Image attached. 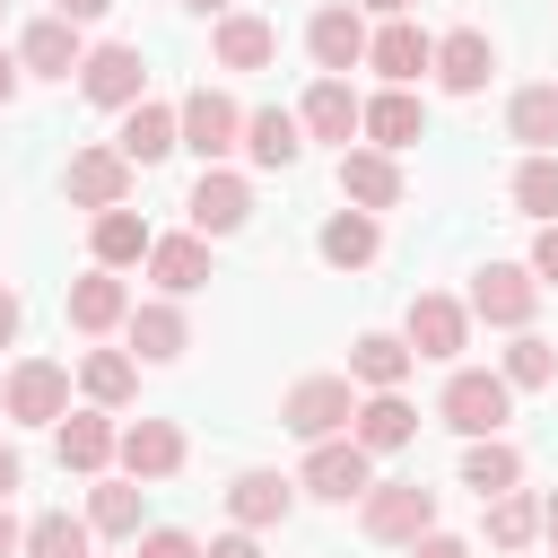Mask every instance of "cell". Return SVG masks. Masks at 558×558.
<instances>
[{
  "label": "cell",
  "instance_id": "1",
  "mask_svg": "<svg viewBox=\"0 0 558 558\" xmlns=\"http://www.w3.org/2000/svg\"><path fill=\"white\" fill-rule=\"evenodd\" d=\"M436 410H445V427H453V436H471V445H480V436H497V427H506L514 384H506V375H488V366H453Z\"/></svg>",
  "mask_w": 558,
  "mask_h": 558
},
{
  "label": "cell",
  "instance_id": "2",
  "mask_svg": "<svg viewBox=\"0 0 558 558\" xmlns=\"http://www.w3.org/2000/svg\"><path fill=\"white\" fill-rule=\"evenodd\" d=\"M427 532H436V488H418V480H375V488H366V541L410 549V541H427Z\"/></svg>",
  "mask_w": 558,
  "mask_h": 558
},
{
  "label": "cell",
  "instance_id": "3",
  "mask_svg": "<svg viewBox=\"0 0 558 558\" xmlns=\"http://www.w3.org/2000/svg\"><path fill=\"white\" fill-rule=\"evenodd\" d=\"M349 418H357V401H349V375H305V384L279 401V427H288V436H305V445H331Z\"/></svg>",
  "mask_w": 558,
  "mask_h": 558
},
{
  "label": "cell",
  "instance_id": "4",
  "mask_svg": "<svg viewBox=\"0 0 558 558\" xmlns=\"http://www.w3.org/2000/svg\"><path fill=\"white\" fill-rule=\"evenodd\" d=\"M0 410H9V418H26V427H61V418H70V366H52V357L9 366Z\"/></svg>",
  "mask_w": 558,
  "mask_h": 558
},
{
  "label": "cell",
  "instance_id": "5",
  "mask_svg": "<svg viewBox=\"0 0 558 558\" xmlns=\"http://www.w3.org/2000/svg\"><path fill=\"white\" fill-rule=\"evenodd\" d=\"M174 122H183V148H192L201 166H218L227 148H244V113H235V96H218V87H192V96L174 105Z\"/></svg>",
  "mask_w": 558,
  "mask_h": 558
},
{
  "label": "cell",
  "instance_id": "6",
  "mask_svg": "<svg viewBox=\"0 0 558 558\" xmlns=\"http://www.w3.org/2000/svg\"><path fill=\"white\" fill-rule=\"evenodd\" d=\"M305 488H314V497H331V506H349V497H366V488H375V453H366L357 436H331V445H314V453H305Z\"/></svg>",
  "mask_w": 558,
  "mask_h": 558
},
{
  "label": "cell",
  "instance_id": "7",
  "mask_svg": "<svg viewBox=\"0 0 558 558\" xmlns=\"http://www.w3.org/2000/svg\"><path fill=\"white\" fill-rule=\"evenodd\" d=\"M78 87L96 96V105H113V113H131V105H148L140 87H148V61L131 52V44H96L87 61H78Z\"/></svg>",
  "mask_w": 558,
  "mask_h": 558
},
{
  "label": "cell",
  "instance_id": "8",
  "mask_svg": "<svg viewBox=\"0 0 558 558\" xmlns=\"http://www.w3.org/2000/svg\"><path fill=\"white\" fill-rule=\"evenodd\" d=\"M192 235H235L244 218H253V183L244 174H227V166H201V183H192Z\"/></svg>",
  "mask_w": 558,
  "mask_h": 558
},
{
  "label": "cell",
  "instance_id": "9",
  "mask_svg": "<svg viewBox=\"0 0 558 558\" xmlns=\"http://www.w3.org/2000/svg\"><path fill=\"white\" fill-rule=\"evenodd\" d=\"M532 305H541V279H532V270H514V262H488V270L471 279V314H480V323L523 331V323H532Z\"/></svg>",
  "mask_w": 558,
  "mask_h": 558
},
{
  "label": "cell",
  "instance_id": "10",
  "mask_svg": "<svg viewBox=\"0 0 558 558\" xmlns=\"http://www.w3.org/2000/svg\"><path fill=\"white\" fill-rule=\"evenodd\" d=\"M113 462H122L131 480H174V471H183V427H174V418H131L122 445H113Z\"/></svg>",
  "mask_w": 558,
  "mask_h": 558
},
{
  "label": "cell",
  "instance_id": "11",
  "mask_svg": "<svg viewBox=\"0 0 558 558\" xmlns=\"http://www.w3.org/2000/svg\"><path fill=\"white\" fill-rule=\"evenodd\" d=\"M305 44H314V61H323V78H340V70H357L366 61V17L349 9V0H331V9H314V26H305Z\"/></svg>",
  "mask_w": 558,
  "mask_h": 558
},
{
  "label": "cell",
  "instance_id": "12",
  "mask_svg": "<svg viewBox=\"0 0 558 558\" xmlns=\"http://www.w3.org/2000/svg\"><path fill=\"white\" fill-rule=\"evenodd\" d=\"M61 183H70L78 209H122V201H131V157H122V148H78Z\"/></svg>",
  "mask_w": 558,
  "mask_h": 558
},
{
  "label": "cell",
  "instance_id": "13",
  "mask_svg": "<svg viewBox=\"0 0 558 558\" xmlns=\"http://www.w3.org/2000/svg\"><path fill=\"white\" fill-rule=\"evenodd\" d=\"M418 357H462V340H471V305H453V296H410V331H401Z\"/></svg>",
  "mask_w": 558,
  "mask_h": 558
},
{
  "label": "cell",
  "instance_id": "14",
  "mask_svg": "<svg viewBox=\"0 0 558 558\" xmlns=\"http://www.w3.org/2000/svg\"><path fill=\"white\" fill-rule=\"evenodd\" d=\"M288 506H296V480H279V471H235V488H227L235 532H270V523H288Z\"/></svg>",
  "mask_w": 558,
  "mask_h": 558
},
{
  "label": "cell",
  "instance_id": "15",
  "mask_svg": "<svg viewBox=\"0 0 558 558\" xmlns=\"http://www.w3.org/2000/svg\"><path fill=\"white\" fill-rule=\"evenodd\" d=\"M366 61L384 70V87H410L418 70H436V35H418L410 17H384V35L366 44Z\"/></svg>",
  "mask_w": 558,
  "mask_h": 558
},
{
  "label": "cell",
  "instance_id": "16",
  "mask_svg": "<svg viewBox=\"0 0 558 558\" xmlns=\"http://www.w3.org/2000/svg\"><path fill=\"white\" fill-rule=\"evenodd\" d=\"M488 70H497V44H488L480 26H453V35H436V78H445L453 96H480V87H488Z\"/></svg>",
  "mask_w": 558,
  "mask_h": 558
},
{
  "label": "cell",
  "instance_id": "17",
  "mask_svg": "<svg viewBox=\"0 0 558 558\" xmlns=\"http://www.w3.org/2000/svg\"><path fill=\"white\" fill-rule=\"evenodd\" d=\"M340 201H357L366 218L392 209V201H401V166H392L384 148H340Z\"/></svg>",
  "mask_w": 558,
  "mask_h": 558
},
{
  "label": "cell",
  "instance_id": "18",
  "mask_svg": "<svg viewBox=\"0 0 558 558\" xmlns=\"http://www.w3.org/2000/svg\"><path fill=\"white\" fill-rule=\"evenodd\" d=\"M209 44H218V70H270L279 61V26L270 17H244V9H227Z\"/></svg>",
  "mask_w": 558,
  "mask_h": 558
},
{
  "label": "cell",
  "instance_id": "19",
  "mask_svg": "<svg viewBox=\"0 0 558 558\" xmlns=\"http://www.w3.org/2000/svg\"><path fill=\"white\" fill-rule=\"evenodd\" d=\"M296 122H305L314 140H340V148H349V131H366V105L349 96V78H314L305 105H296Z\"/></svg>",
  "mask_w": 558,
  "mask_h": 558
},
{
  "label": "cell",
  "instance_id": "20",
  "mask_svg": "<svg viewBox=\"0 0 558 558\" xmlns=\"http://www.w3.org/2000/svg\"><path fill=\"white\" fill-rule=\"evenodd\" d=\"M148 279H157L166 296L209 288V235H157V244H148Z\"/></svg>",
  "mask_w": 558,
  "mask_h": 558
},
{
  "label": "cell",
  "instance_id": "21",
  "mask_svg": "<svg viewBox=\"0 0 558 558\" xmlns=\"http://www.w3.org/2000/svg\"><path fill=\"white\" fill-rule=\"evenodd\" d=\"M17 61H26L35 78H70L87 52H78V26H70V17H35V26L17 35Z\"/></svg>",
  "mask_w": 558,
  "mask_h": 558
},
{
  "label": "cell",
  "instance_id": "22",
  "mask_svg": "<svg viewBox=\"0 0 558 558\" xmlns=\"http://www.w3.org/2000/svg\"><path fill=\"white\" fill-rule=\"evenodd\" d=\"M366 140L392 157V148H410V140H427V105L410 96V87H384V96H366Z\"/></svg>",
  "mask_w": 558,
  "mask_h": 558
},
{
  "label": "cell",
  "instance_id": "23",
  "mask_svg": "<svg viewBox=\"0 0 558 558\" xmlns=\"http://www.w3.org/2000/svg\"><path fill=\"white\" fill-rule=\"evenodd\" d=\"M349 436H357L366 453H401V445L418 436V410H410L401 392H375V401H357V418H349Z\"/></svg>",
  "mask_w": 558,
  "mask_h": 558
},
{
  "label": "cell",
  "instance_id": "24",
  "mask_svg": "<svg viewBox=\"0 0 558 558\" xmlns=\"http://www.w3.org/2000/svg\"><path fill=\"white\" fill-rule=\"evenodd\" d=\"M52 445H61V471H105V462H113V445H122V427H113L105 410H70Z\"/></svg>",
  "mask_w": 558,
  "mask_h": 558
},
{
  "label": "cell",
  "instance_id": "25",
  "mask_svg": "<svg viewBox=\"0 0 558 558\" xmlns=\"http://www.w3.org/2000/svg\"><path fill=\"white\" fill-rule=\"evenodd\" d=\"M131 166H157L166 148H183V122H174V105H131L122 113V140H113Z\"/></svg>",
  "mask_w": 558,
  "mask_h": 558
},
{
  "label": "cell",
  "instance_id": "26",
  "mask_svg": "<svg viewBox=\"0 0 558 558\" xmlns=\"http://www.w3.org/2000/svg\"><path fill=\"white\" fill-rule=\"evenodd\" d=\"M70 323H78V331H113V323H131V288H122L113 270L70 279Z\"/></svg>",
  "mask_w": 558,
  "mask_h": 558
},
{
  "label": "cell",
  "instance_id": "27",
  "mask_svg": "<svg viewBox=\"0 0 558 558\" xmlns=\"http://www.w3.org/2000/svg\"><path fill=\"white\" fill-rule=\"evenodd\" d=\"M131 349L148 357V366H166V357H183L192 349V323H183V305H131Z\"/></svg>",
  "mask_w": 558,
  "mask_h": 558
},
{
  "label": "cell",
  "instance_id": "28",
  "mask_svg": "<svg viewBox=\"0 0 558 558\" xmlns=\"http://www.w3.org/2000/svg\"><path fill=\"white\" fill-rule=\"evenodd\" d=\"M244 148H253V166H296L305 157V122L262 105V113H244Z\"/></svg>",
  "mask_w": 558,
  "mask_h": 558
},
{
  "label": "cell",
  "instance_id": "29",
  "mask_svg": "<svg viewBox=\"0 0 558 558\" xmlns=\"http://www.w3.org/2000/svg\"><path fill=\"white\" fill-rule=\"evenodd\" d=\"M314 244H323V262H331V270H366V262H375V244H384V227H375L366 209H340V218H323V235H314Z\"/></svg>",
  "mask_w": 558,
  "mask_h": 558
},
{
  "label": "cell",
  "instance_id": "30",
  "mask_svg": "<svg viewBox=\"0 0 558 558\" xmlns=\"http://www.w3.org/2000/svg\"><path fill=\"white\" fill-rule=\"evenodd\" d=\"M410 340H392V331H357V349H349V375L357 384H375V392H401V375H410Z\"/></svg>",
  "mask_w": 558,
  "mask_h": 558
},
{
  "label": "cell",
  "instance_id": "31",
  "mask_svg": "<svg viewBox=\"0 0 558 558\" xmlns=\"http://www.w3.org/2000/svg\"><path fill=\"white\" fill-rule=\"evenodd\" d=\"M148 218L140 209H96V270H122V262H148Z\"/></svg>",
  "mask_w": 558,
  "mask_h": 558
},
{
  "label": "cell",
  "instance_id": "32",
  "mask_svg": "<svg viewBox=\"0 0 558 558\" xmlns=\"http://www.w3.org/2000/svg\"><path fill=\"white\" fill-rule=\"evenodd\" d=\"M78 392H87L96 410H122V401L140 392V366H131L122 349H87V357H78Z\"/></svg>",
  "mask_w": 558,
  "mask_h": 558
},
{
  "label": "cell",
  "instance_id": "33",
  "mask_svg": "<svg viewBox=\"0 0 558 558\" xmlns=\"http://www.w3.org/2000/svg\"><path fill=\"white\" fill-rule=\"evenodd\" d=\"M514 480H523V453H514L506 436H480V445L462 453V488H480V506H488V497H506Z\"/></svg>",
  "mask_w": 558,
  "mask_h": 558
},
{
  "label": "cell",
  "instance_id": "34",
  "mask_svg": "<svg viewBox=\"0 0 558 558\" xmlns=\"http://www.w3.org/2000/svg\"><path fill=\"white\" fill-rule=\"evenodd\" d=\"M506 131L532 148V157H558V87H523L506 105Z\"/></svg>",
  "mask_w": 558,
  "mask_h": 558
},
{
  "label": "cell",
  "instance_id": "35",
  "mask_svg": "<svg viewBox=\"0 0 558 558\" xmlns=\"http://www.w3.org/2000/svg\"><path fill=\"white\" fill-rule=\"evenodd\" d=\"M87 532H113V541H140V480H105L87 497Z\"/></svg>",
  "mask_w": 558,
  "mask_h": 558
},
{
  "label": "cell",
  "instance_id": "36",
  "mask_svg": "<svg viewBox=\"0 0 558 558\" xmlns=\"http://www.w3.org/2000/svg\"><path fill=\"white\" fill-rule=\"evenodd\" d=\"M514 392H541V384H558V349L541 340V331H514V349H506V366H497Z\"/></svg>",
  "mask_w": 558,
  "mask_h": 558
},
{
  "label": "cell",
  "instance_id": "37",
  "mask_svg": "<svg viewBox=\"0 0 558 558\" xmlns=\"http://www.w3.org/2000/svg\"><path fill=\"white\" fill-rule=\"evenodd\" d=\"M532 532H541V497H523V488L488 497V549H523Z\"/></svg>",
  "mask_w": 558,
  "mask_h": 558
},
{
  "label": "cell",
  "instance_id": "38",
  "mask_svg": "<svg viewBox=\"0 0 558 558\" xmlns=\"http://www.w3.org/2000/svg\"><path fill=\"white\" fill-rule=\"evenodd\" d=\"M514 209L541 218V227H558V157H523L514 166Z\"/></svg>",
  "mask_w": 558,
  "mask_h": 558
},
{
  "label": "cell",
  "instance_id": "39",
  "mask_svg": "<svg viewBox=\"0 0 558 558\" xmlns=\"http://www.w3.org/2000/svg\"><path fill=\"white\" fill-rule=\"evenodd\" d=\"M26 558H87V523L78 514H35L26 523Z\"/></svg>",
  "mask_w": 558,
  "mask_h": 558
},
{
  "label": "cell",
  "instance_id": "40",
  "mask_svg": "<svg viewBox=\"0 0 558 558\" xmlns=\"http://www.w3.org/2000/svg\"><path fill=\"white\" fill-rule=\"evenodd\" d=\"M140 558H201V541L174 532V523H157V532H140Z\"/></svg>",
  "mask_w": 558,
  "mask_h": 558
},
{
  "label": "cell",
  "instance_id": "41",
  "mask_svg": "<svg viewBox=\"0 0 558 558\" xmlns=\"http://www.w3.org/2000/svg\"><path fill=\"white\" fill-rule=\"evenodd\" d=\"M532 279H541V288H558V227H541V235H532Z\"/></svg>",
  "mask_w": 558,
  "mask_h": 558
},
{
  "label": "cell",
  "instance_id": "42",
  "mask_svg": "<svg viewBox=\"0 0 558 558\" xmlns=\"http://www.w3.org/2000/svg\"><path fill=\"white\" fill-rule=\"evenodd\" d=\"M209 558H262V541H253V532H218V541H209Z\"/></svg>",
  "mask_w": 558,
  "mask_h": 558
},
{
  "label": "cell",
  "instance_id": "43",
  "mask_svg": "<svg viewBox=\"0 0 558 558\" xmlns=\"http://www.w3.org/2000/svg\"><path fill=\"white\" fill-rule=\"evenodd\" d=\"M410 558H471L453 532H427V541H410Z\"/></svg>",
  "mask_w": 558,
  "mask_h": 558
},
{
  "label": "cell",
  "instance_id": "44",
  "mask_svg": "<svg viewBox=\"0 0 558 558\" xmlns=\"http://www.w3.org/2000/svg\"><path fill=\"white\" fill-rule=\"evenodd\" d=\"M113 0H52V17H70V26H87V17H105Z\"/></svg>",
  "mask_w": 558,
  "mask_h": 558
},
{
  "label": "cell",
  "instance_id": "45",
  "mask_svg": "<svg viewBox=\"0 0 558 558\" xmlns=\"http://www.w3.org/2000/svg\"><path fill=\"white\" fill-rule=\"evenodd\" d=\"M17 323H26V305H17V296H9V288H0V349H9V340H17Z\"/></svg>",
  "mask_w": 558,
  "mask_h": 558
},
{
  "label": "cell",
  "instance_id": "46",
  "mask_svg": "<svg viewBox=\"0 0 558 558\" xmlns=\"http://www.w3.org/2000/svg\"><path fill=\"white\" fill-rule=\"evenodd\" d=\"M17 78H26V61H17V52H0V105H17Z\"/></svg>",
  "mask_w": 558,
  "mask_h": 558
},
{
  "label": "cell",
  "instance_id": "47",
  "mask_svg": "<svg viewBox=\"0 0 558 558\" xmlns=\"http://www.w3.org/2000/svg\"><path fill=\"white\" fill-rule=\"evenodd\" d=\"M17 480H26V462H17L9 445H0V506H9V488H17Z\"/></svg>",
  "mask_w": 558,
  "mask_h": 558
},
{
  "label": "cell",
  "instance_id": "48",
  "mask_svg": "<svg viewBox=\"0 0 558 558\" xmlns=\"http://www.w3.org/2000/svg\"><path fill=\"white\" fill-rule=\"evenodd\" d=\"M17 549H26V532H17V523H9V506H0V558H17Z\"/></svg>",
  "mask_w": 558,
  "mask_h": 558
},
{
  "label": "cell",
  "instance_id": "49",
  "mask_svg": "<svg viewBox=\"0 0 558 558\" xmlns=\"http://www.w3.org/2000/svg\"><path fill=\"white\" fill-rule=\"evenodd\" d=\"M349 9H375V17H410V0H349Z\"/></svg>",
  "mask_w": 558,
  "mask_h": 558
},
{
  "label": "cell",
  "instance_id": "50",
  "mask_svg": "<svg viewBox=\"0 0 558 558\" xmlns=\"http://www.w3.org/2000/svg\"><path fill=\"white\" fill-rule=\"evenodd\" d=\"M541 532H549V549H558V497H549V506H541Z\"/></svg>",
  "mask_w": 558,
  "mask_h": 558
},
{
  "label": "cell",
  "instance_id": "51",
  "mask_svg": "<svg viewBox=\"0 0 558 558\" xmlns=\"http://www.w3.org/2000/svg\"><path fill=\"white\" fill-rule=\"evenodd\" d=\"M183 9H201V17H227V0H183Z\"/></svg>",
  "mask_w": 558,
  "mask_h": 558
},
{
  "label": "cell",
  "instance_id": "52",
  "mask_svg": "<svg viewBox=\"0 0 558 558\" xmlns=\"http://www.w3.org/2000/svg\"><path fill=\"white\" fill-rule=\"evenodd\" d=\"M0 9H9V0H0Z\"/></svg>",
  "mask_w": 558,
  "mask_h": 558
}]
</instances>
